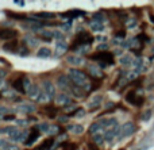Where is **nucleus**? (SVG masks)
Wrapping results in <instances>:
<instances>
[{
	"instance_id": "obj_1",
	"label": "nucleus",
	"mask_w": 154,
	"mask_h": 150,
	"mask_svg": "<svg viewBox=\"0 0 154 150\" xmlns=\"http://www.w3.org/2000/svg\"><path fill=\"white\" fill-rule=\"evenodd\" d=\"M68 77H69V80L72 81L76 87L89 89V83L87 81V75H85L82 70L76 69V68H70V69L68 70Z\"/></svg>"
},
{
	"instance_id": "obj_2",
	"label": "nucleus",
	"mask_w": 154,
	"mask_h": 150,
	"mask_svg": "<svg viewBox=\"0 0 154 150\" xmlns=\"http://www.w3.org/2000/svg\"><path fill=\"white\" fill-rule=\"evenodd\" d=\"M91 60H95V61H97V62H101L99 66L104 68V66H107V65L114 64V54L109 53V51H100V53H97V54L91 56Z\"/></svg>"
},
{
	"instance_id": "obj_3",
	"label": "nucleus",
	"mask_w": 154,
	"mask_h": 150,
	"mask_svg": "<svg viewBox=\"0 0 154 150\" xmlns=\"http://www.w3.org/2000/svg\"><path fill=\"white\" fill-rule=\"evenodd\" d=\"M92 41H93V38L91 37L88 32L80 31L79 34L76 35V38H75V43H73V46H72V50L80 47V46H88L91 42H92Z\"/></svg>"
},
{
	"instance_id": "obj_4",
	"label": "nucleus",
	"mask_w": 154,
	"mask_h": 150,
	"mask_svg": "<svg viewBox=\"0 0 154 150\" xmlns=\"http://www.w3.org/2000/svg\"><path fill=\"white\" fill-rule=\"evenodd\" d=\"M137 127L135 124L133 123V122H127V123H125L122 127H120V133H119V139H123V138L126 137H130V135H133L134 133H135Z\"/></svg>"
},
{
	"instance_id": "obj_5",
	"label": "nucleus",
	"mask_w": 154,
	"mask_h": 150,
	"mask_svg": "<svg viewBox=\"0 0 154 150\" xmlns=\"http://www.w3.org/2000/svg\"><path fill=\"white\" fill-rule=\"evenodd\" d=\"M126 100H127L130 104L135 106V107H141V106L143 104V102H145L143 97H142V96H138V95H137L134 91L128 92V93L126 95Z\"/></svg>"
},
{
	"instance_id": "obj_6",
	"label": "nucleus",
	"mask_w": 154,
	"mask_h": 150,
	"mask_svg": "<svg viewBox=\"0 0 154 150\" xmlns=\"http://www.w3.org/2000/svg\"><path fill=\"white\" fill-rule=\"evenodd\" d=\"M29 135H27L26 131H22V130L16 129L14 133H11L10 135H8V139L11 141V142H26V139L24 138H27Z\"/></svg>"
},
{
	"instance_id": "obj_7",
	"label": "nucleus",
	"mask_w": 154,
	"mask_h": 150,
	"mask_svg": "<svg viewBox=\"0 0 154 150\" xmlns=\"http://www.w3.org/2000/svg\"><path fill=\"white\" fill-rule=\"evenodd\" d=\"M57 85L61 89H64V91H70V88H72V81L69 80L68 75H60L58 77H57Z\"/></svg>"
},
{
	"instance_id": "obj_8",
	"label": "nucleus",
	"mask_w": 154,
	"mask_h": 150,
	"mask_svg": "<svg viewBox=\"0 0 154 150\" xmlns=\"http://www.w3.org/2000/svg\"><path fill=\"white\" fill-rule=\"evenodd\" d=\"M18 35V31L16 30H12V29H0V39L3 41H12L16 38Z\"/></svg>"
},
{
	"instance_id": "obj_9",
	"label": "nucleus",
	"mask_w": 154,
	"mask_h": 150,
	"mask_svg": "<svg viewBox=\"0 0 154 150\" xmlns=\"http://www.w3.org/2000/svg\"><path fill=\"white\" fill-rule=\"evenodd\" d=\"M60 16L68 19L69 22H72L73 19H77V18H80V16H85V12L84 11H80V10H69L64 14H60Z\"/></svg>"
},
{
	"instance_id": "obj_10",
	"label": "nucleus",
	"mask_w": 154,
	"mask_h": 150,
	"mask_svg": "<svg viewBox=\"0 0 154 150\" xmlns=\"http://www.w3.org/2000/svg\"><path fill=\"white\" fill-rule=\"evenodd\" d=\"M39 134H41V131H39V129H38V126H34L31 130H30V134H29V137H27L24 145H26V146H31L32 143H34L35 141L38 139Z\"/></svg>"
},
{
	"instance_id": "obj_11",
	"label": "nucleus",
	"mask_w": 154,
	"mask_h": 150,
	"mask_svg": "<svg viewBox=\"0 0 154 150\" xmlns=\"http://www.w3.org/2000/svg\"><path fill=\"white\" fill-rule=\"evenodd\" d=\"M12 87L16 92L22 95H26V91H24V76H20V77H16L15 80L12 81Z\"/></svg>"
},
{
	"instance_id": "obj_12",
	"label": "nucleus",
	"mask_w": 154,
	"mask_h": 150,
	"mask_svg": "<svg viewBox=\"0 0 154 150\" xmlns=\"http://www.w3.org/2000/svg\"><path fill=\"white\" fill-rule=\"evenodd\" d=\"M43 92L46 93V96L49 97V100H51L53 97H56V87L51 84V81H45L43 83Z\"/></svg>"
},
{
	"instance_id": "obj_13",
	"label": "nucleus",
	"mask_w": 154,
	"mask_h": 150,
	"mask_svg": "<svg viewBox=\"0 0 154 150\" xmlns=\"http://www.w3.org/2000/svg\"><path fill=\"white\" fill-rule=\"evenodd\" d=\"M56 103L58 106H68V104H72V99L70 96L66 93V92H61L56 96Z\"/></svg>"
},
{
	"instance_id": "obj_14",
	"label": "nucleus",
	"mask_w": 154,
	"mask_h": 150,
	"mask_svg": "<svg viewBox=\"0 0 154 150\" xmlns=\"http://www.w3.org/2000/svg\"><path fill=\"white\" fill-rule=\"evenodd\" d=\"M3 49H4L5 51H10V53H18L19 51V42L16 39H12V41H8V42H5L4 45H3Z\"/></svg>"
},
{
	"instance_id": "obj_15",
	"label": "nucleus",
	"mask_w": 154,
	"mask_h": 150,
	"mask_svg": "<svg viewBox=\"0 0 154 150\" xmlns=\"http://www.w3.org/2000/svg\"><path fill=\"white\" fill-rule=\"evenodd\" d=\"M16 111L20 114H30L35 111V106L30 104V103H22V104H19L16 107Z\"/></svg>"
},
{
	"instance_id": "obj_16",
	"label": "nucleus",
	"mask_w": 154,
	"mask_h": 150,
	"mask_svg": "<svg viewBox=\"0 0 154 150\" xmlns=\"http://www.w3.org/2000/svg\"><path fill=\"white\" fill-rule=\"evenodd\" d=\"M66 62L69 65H73V66H80V65L84 64V58L80 56H76V54H72V56L66 57Z\"/></svg>"
},
{
	"instance_id": "obj_17",
	"label": "nucleus",
	"mask_w": 154,
	"mask_h": 150,
	"mask_svg": "<svg viewBox=\"0 0 154 150\" xmlns=\"http://www.w3.org/2000/svg\"><path fill=\"white\" fill-rule=\"evenodd\" d=\"M66 50H68V43L65 42V41H60V42H57L56 50H54L56 51V56H62Z\"/></svg>"
},
{
	"instance_id": "obj_18",
	"label": "nucleus",
	"mask_w": 154,
	"mask_h": 150,
	"mask_svg": "<svg viewBox=\"0 0 154 150\" xmlns=\"http://www.w3.org/2000/svg\"><path fill=\"white\" fill-rule=\"evenodd\" d=\"M39 95H41V89H39V87H38L37 84H32L31 88H30V91L27 92V96H29L30 99H35V100H37Z\"/></svg>"
},
{
	"instance_id": "obj_19",
	"label": "nucleus",
	"mask_w": 154,
	"mask_h": 150,
	"mask_svg": "<svg viewBox=\"0 0 154 150\" xmlns=\"http://www.w3.org/2000/svg\"><path fill=\"white\" fill-rule=\"evenodd\" d=\"M24 43H26L29 47H37L38 43H39V41H38V38H35L34 35L27 34L26 37H24Z\"/></svg>"
},
{
	"instance_id": "obj_20",
	"label": "nucleus",
	"mask_w": 154,
	"mask_h": 150,
	"mask_svg": "<svg viewBox=\"0 0 154 150\" xmlns=\"http://www.w3.org/2000/svg\"><path fill=\"white\" fill-rule=\"evenodd\" d=\"M39 38L43 42H51V39L54 38V31H49V30H42L39 32Z\"/></svg>"
},
{
	"instance_id": "obj_21",
	"label": "nucleus",
	"mask_w": 154,
	"mask_h": 150,
	"mask_svg": "<svg viewBox=\"0 0 154 150\" xmlns=\"http://www.w3.org/2000/svg\"><path fill=\"white\" fill-rule=\"evenodd\" d=\"M88 72H89L93 77H101V76H103L100 66H99V65H95V64H91L89 66H88Z\"/></svg>"
},
{
	"instance_id": "obj_22",
	"label": "nucleus",
	"mask_w": 154,
	"mask_h": 150,
	"mask_svg": "<svg viewBox=\"0 0 154 150\" xmlns=\"http://www.w3.org/2000/svg\"><path fill=\"white\" fill-rule=\"evenodd\" d=\"M101 100H103V97L100 96V95H97V96H95L92 100H91L89 103H88V106H89V110L93 111V110H97L99 107H100V103Z\"/></svg>"
},
{
	"instance_id": "obj_23",
	"label": "nucleus",
	"mask_w": 154,
	"mask_h": 150,
	"mask_svg": "<svg viewBox=\"0 0 154 150\" xmlns=\"http://www.w3.org/2000/svg\"><path fill=\"white\" fill-rule=\"evenodd\" d=\"M53 145H54V138H48V139H45L38 146L37 150H49V149H51Z\"/></svg>"
},
{
	"instance_id": "obj_24",
	"label": "nucleus",
	"mask_w": 154,
	"mask_h": 150,
	"mask_svg": "<svg viewBox=\"0 0 154 150\" xmlns=\"http://www.w3.org/2000/svg\"><path fill=\"white\" fill-rule=\"evenodd\" d=\"M68 130H69L70 133H73V134L80 135L84 133V126H81V124H69V126H68Z\"/></svg>"
},
{
	"instance_id": "obj_25",
	"label": "nucleus",
	"mask_w": 154,
	"mask_h": 150,
	"mask_svg": "<svg viewBox=\"0 0 154 150\" xmlns=\"http://www.w3.org/2000/svg\"><path fill=\"white\" fill-rule=\"evenodd\" d=\"M5 14H7V16L10 19H15V20H27L29 19V16L23 15V14H15V12H10V11H5Z\"/></svg>"
},
{
	"instance_id": "obj_26",
	"label": "nucleus",
	"mask_w": 154,
	"mask_h": 150,
	"mask_svg": "<svg viewBox=\"0 0 154 150\" xmlns=\"http://www.w3.org/2000/svg\"><path fill=\"white\" fill-rule=\"evenodd\" d=\"M119 62L123 65V66H133L134 60H133V57H131V56H128V54H125V56L120 57Z\"/></svg>"
},
{
	"instance_id": "obj_27",
	"label": "nucleus",
	"mask_w": 154,
	"mask_h": 150,
	"mask_svg": "<svg viewBox=\"0 0 154 150\" xmlns=\"http://www.w3.org/2000/svg\"><path fill=\"white\" fill-rule=\"evenodd\" d=\"M35 18H41V19H43V20L49 22L50 19L56 18V14H53V12H37L35 14Z\"/></svg>"
},
{
	"instance_id": "obj_28",
	"label": "nucleus",
	"mask_w": 154,
	"mask_h": 150,
	"mask_svg": "<svg viewBox=\"0 0 154 150\" xmlns=\"http://www.w3.org/2000/svg\"><path fill=\"white\" fill-rule=\"evenodd\" d=\"M37 56L39 57V58H48V57L51 56V50L49 47H41L39 50H38Z\"/></svg>"
},
{
	"instance_id": "obj_29",
	"label": "nucleus",
	"mask_w": 154,
	"mask_h": 150,
	"mask_svg": "<svg viewBox=\"0 0 154 150\" xmlns=\"http://www.w3.org/2000/svg\"><path fill=\"white\" fill-rule=\"evenodd\" d=\"M89 27H91V30L92 31H96V32H100V31H103V29H104V26L101 23H97V22H89Z\"/></svg>"
},
{
	"instance_id": "obj_30",
	"label": "nucleus",
	"mask_w": 154,
	"mask_h": 150,
	"mask_svg": "<svg viewBox=\"0 0 154 150\" xmlns=\"http://www.w3.org/2000/svg\"><path fill=\"white\" fill-rule=\"evenodd\" d=\"M92 20H93V22H97V23H101V24H103L104 22H106V16H104L101 12H96V14H93V16H92Z\"/></svg>"
},
{
	"instance_id": "obj_31",
	"label": "nucleus",
	"mask_w": 154,
	"mask_h": 150,
	"mask_svg": "<svg viewBox=\"0 0 154 150\" xmlns=\"http://www.w3.org/2000/svg\"><path fill=\"white\" fill-rule=\"evenodd\" d=\"M92 141L96 143V145H101L104 142V133H99V134H95L92 137Z\"/></svg>"
},
{
	"instance_id": "obj_32",
	"label": "nucleus",
	"mask_w": 154,
	"mask_h": 150,
	"mask_svg": "<svg viewBox=\"0 0 154 150\" xmlns=\"http://www.w3.org/2000/svg\"><path fill=\"white\" fill-rule=\"evenodd\" d=\"M70 92H72V93L75 95L76 97H82V96H84V91H81V89H80V87L72 85V88H70Z\"/></svg>"
},
{
	"instance_id": "obj_33",
	"label": "nucleus",
	"mask_w": 154,
	"mask_h": 150,
	"mask_svg": "<svg viewBox=\"0 0 154 150\" xmlns=\"http://www.w3.org/2000/svg\"><path fill=\"white\" fill-rule=\"evenodd\" d=\"M84 115H85L84 108H76L75 112L70 114V116H75V118H84Z\"/></svg>"
},
{
	"instance_id": "obj_34",
	"label": "nucleus",
	"mask_w": 154,
	"mask_h": 150,
	"mask_svg": "<svg viewBox=\"0 0 154 150\" xmlns=\"http://www.w3.org/2000/svg\"><path fill=\"white\" fill-rule=\"evenodd\" d=\"M50 127H51V126H50L49 123H46V122H43V123L38 124V129H39V131H41V133H49Z\"/></svg>"
},
{
	"instance_id": "obj_35",
	"label": "nucleus",
	"mask_w": 154,
	"mask_h": 150,
	"mask_svg": "<svg viewBox=\"0 0 154 150\" xmlns=\"http://www.w3.org/2000/svg\"><path fill=\"white\" fill-rule=\"evenodd\" d=\"M37 102H39V103H48L49 102V97L46 96V93L43 92V89L41 91V95L38 96V99H37Z\"/></svg>"
},
{
	"instance_id": "obj_36",
	"label": "nucleus",
	"mask_w": 154,
	"mask_h": 150,
	"mask_svg": "<svg viewBox=\"0 0 154 150\" xmlns=\"http://www.w3.org/2000/svg\"><path fill=\"white\" fill-rule=\"evenodd\" d=\"M45 112L48 114V116H49V118H56V112H57V110H56V108H50V107H46Z\"/></svg>"
},
{
	"instance_id": "obj_37",
	"label": "nucleus",
	"mask_w": 154,
	"mask_h": 150,
	"mask_svg": "<svg viewBox=\"0 0 154 150\" xmlns=\"http://www.w3.org/2000/svg\"><path fill=\"white\" fill-rule=\"evenodd\" d=\"M10 142H11V141L5 139V138H0V149H3V150H4V149L8 146V145H10Z\"/></svg>"
},
{
	"instance_id": "obj_38",
	"label": "nucleus",
	"mask_w": 154,
	"mask_h": 150,
	"mask_svg": "<svg viewBox=\"0 0 154 150\" xmlns=\"http://www.w3.org/2000/svg\"><path fill=\"white\" fill-rule=\"evenodd\" d=\"M62 148H64V150H76L77 145H76V143H64V145H62Z\"/></svg>"
},
{
	"instance_id": "obj_39",
	"label": "nucleus",
	"mask_w": 154,
	"mask_h": 150,
	"mask_svg": "<svg viewBox=\"0 0 154 150\" xmlns=\"http://www.w3.org/2000/svg\"><path fill=\"white\" fill-rule=\"evenodd\" d=\"M31 85H32V84L30 83V80H29V78H27V77H24V91H26V93L30 91V88H31Z\"/></svg>"
},
{
	"instance_id": "obj_40",
	"label": "nucleus",
	"mask_w": 154,
	"mask_h": 150,
	"mask_svg": "<svg viewBox=\"0 0 154 150\" xmlns=\"http://www.w3.org/2000/svg\"><path fill=\"white\" fill-rule=\"evenodd\" d=\"M18 54H19V56L26 57V56H29V54H30V51H29V49H27V47H22V49H19Z\"/></svg>"
},
{
	"instance_id": "obj_41",
	"label": "nucleus",
	"mask_w": 154,
	"mask_h": 150,
	"mask_svg": "<svg viewBox=\"0 0 154 150\" xmlns=\"http://www.w3.org/2000/svg\"><path fill=\"white\" fill-rule=\"evenodd\" d=\"M60 131V127L58 126H51L50 127V130H49V133L48 134H50V135H54V134H57V133Z\"/></svg>"
},
{
	"instance_id": "obj_42",
	"label": "nucleus",
	"mask_w": 154,
	"mask_h": 150,
	"mask_svg": "<svg viewBox=\"0 0 154 150\" xmlns=\"http://www.w3.org/2000/svg\"><path fill=\"white\" fill-rule=\"evenodd\" d=\"M4 95H5L7 97H10V99H15V100H16L15 95H14V91H10V89H5V91H4Z\"/></svg>"
},
{
	"instance_id": "obj_43",
	"label": "nucleus",
	"mask_w": 154,
	"mask_h": 150,
	"mask_svg": "<svg viewBox=\"0 0 154 150\" xmlns=\"http://www.w3.org/2000/svg\"><path fill=\"white\" fill-rule=\"evenodd\" d=\"M88 49H89L88 46H80V47L75 49V51H79V53H87Z\"/></svg>"
},
{
	"instance_id": "obj_44",
	"label": "nucleus",
	"mask_w": 154,
	"mask_h": 150,
	"mask_svg": "<svg viewBox=\"0 0 154 150\" xmlns=\"http://www.w3.org/2000/svg\"><path fill=\"white\" fill-rule=\"evenodd\" d=\"M150 115H152V111H146V112H145L143 114V115H142V121H145V122H146V121H149V119H150Z\"/></svg>"
},
{
	"instance_id": "obj_45",
	"label": "nucleus",
	"mask_w": 154,
	"mask_h": 150,
	"mask_svg": "<svg viewBox=\"0 0 154 150\" xmlns=\"http://www.w3.org/2000/svg\"><path fill=\"white\" fill-rule=\"evenodd\" d=\"M70 23H72V22H68V23H61L62 30H65V31H69V30H70Z\"/></svg>"
},
{
	"instance_id": "obj_46",
	"label": "nucleus",
	"mask_w": 154,
	"mask_h": 150,
	"mask_svg": "<svg viewBox=\"0 0 154 150\" xmlns=\"http://www.w3.org/2000/svg\"><path fill=\"white\" fill-rule=\"evenodd\" d=\"M15 116H14V115H11V114H10V115H8V114H7V115H5L4 116V118H3V121H15Z\"/></svg>"
},
{
	"instance_id": "obj_47",
	"label": "nucleus",
	"mask_w": 154,
	"mask_h": 150,
	"mask_svg": "<svg viewBox=\"0 0 154 150\" xmlns=\"http://www.w3.org/2000/svg\"><path fill=\"white\" fill-rule=\"evenodd\" d=\"M95 39H96V41H99V42H106L107 38H106V37H103V35H97V37H95Z\"/></svg>"
},
{
	"instance_id": "obj_48",
	"label": "nucleus",
	"mask_w": 154,
	"mask_h": 150,
	"mask_svg": "<svg viewBox=\"0 0 154 150\" xmlns=\"http://www.w3.org/2000/svg\"><path fill=\"white\" fill-rule=\"evenodd\" d=\"M5 75H7V72L4 69H0V80H3L5 77Z\"/></svg>"
},
{
	"instance_id": "obj_49",
	"label": "nucleus",
	"mask_w": 154,
	"mask_h": 150,
	"mask_svg": "<svg viewBox=\"0 0 154 150\" xmlns=\"http://www.w3.org/2000/svg\"><path fill=\"white\" fill-rule=\"evenodd\" d=\"M97 49L99 50H107V49H108V45H107V43H103V45H100Z\"/></svg>"
},
{
	"instance_id": "obj_50",
	"label": "nucleus",
	"mask_w": 154,
	"mask_h": 150,
	"mask_svg": "<svg viewBox=\"0 0 154 150\" xmlns=\"http://www.w3.org/2000/svg\"><path fill=\"white\" fill-rule=\"evenodd\" d=\"M16 123H18L19 126H24V124L29 123V121H16Z\"/></svg>"
},
{
	"instance_id": "obj_51",
	"label": "nucleus",
	"mask_w": 154,
	"mask_h": 150,
	"mask_svg": "<svg viewBox=\"0 0 154 150\" xmlns=\"http://www.w3.org/2000/svg\"><path fill=\"white\" fill-rule=\"evenodd\" d=\"M135 24H137V22H135V20H133V22H130V23L127 24V27H128V29H131V27H134Z\"/></svg>"
},
{
	"instance_id": "obj_52",
	"label": "nucleus",
	"mask_w": 154,
	"mask_h": 150,
	"mask_svg": "<svg viewBox=\"0 0 154 150\" xmlns=\"http://www.w3.org/2000/svg\"><path fill=\"white\" fill-rule=\"evenodd\" d=\"M3 87H4V81L0 80V89H3Z\"/></svg>"
},
{
	"instance_id": "obj_53",
	"label": "nucleus",
	"mask_w": 154,
	"mask_h": 150,
	"mask_svg": "<svg viewBox=\"0 0 154 150\" xmlns=\"http://www.w3.org/2000/svg\"><path fill=\"white\" fill-rule=\"evenodd\" d=\"M0 134H5V127L4 129H0Z\"/></svg>"
},
{
	"instance_id": "obj_54",
	"label": "nucleus",
	"mask_w": 154,
	"mask_h": 150,
	"mask_svg": "<svg viewBox=\"0 0 154 150\" xmlns=\"http://www.w3.org/2000/svg\"><path fill=\"white\" fill-rule=\"evenodd\" d=\"M68 118H60V122H66Z\"/></svg>"
},
{
	"instance_id": "obj_55",
	"label": "nucleus",
	"mask_w": 154,
	"mask_h": 150,
	"mask_svg": "<svg viewBox=\"0 0 154 150\" xmlns=\"http://www.w3.org/2000/svg\"><path fill=\"white\" fill-rule=\"evenodd\" d=\"M16 4H19V5H24V2H15Z\"/></svg>"
},
{
	"instance_id": "obj_56",
	"label": "nucleus",
	"mask_w": 154,
	"mask_h": 150,
	"mask_svg": "<svg viewBox=\"0 0 154 150\" xmlns=\"http://www.w3.org/2000/svg\"><path fill=\"white\" fill-rule=\"evenodd\" d=\"M150 19H152V22H153V23H154V16L152 15V16H150Z\"/></svg>"
},
{
	"instance_id": "obj_57",
	"label": "nucleus",
	"mask_w": 154,
	"mask_h": 150,
	"mask_svg": "<svg viewBox=\"0 0 154 150\" xmlns=\"http://www.w3.org/2000/svg\"><path fill=\"white\" fill-rule=\"evenodd\" d=\"M0 97H2V93H0Z\"/></svg>"
}]
</instances>
